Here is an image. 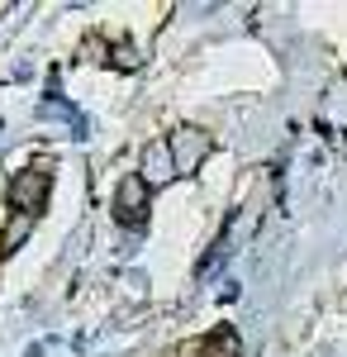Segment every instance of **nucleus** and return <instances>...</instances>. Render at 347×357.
Returning a JSON list of instances; mask_svg holds the SVG:
<instances>
[{"label":"nucleus","mask_w":347,"mask_h":357,"mask_svg":"<svg viewBox=\"0 0 347 357\" xmlns=\"http://www.w3.org/2000/svg\"><path fill=\"white\" fill-rule=\"evenodd\" d=\"M167 148H171V158H176V176H190V172H200V162L214 153V138L205 129H195V124H181L176 134L167 138Z\"/></svg>","instance_id":"obj_1"},{"label":"nucleus","mask_w":347,"mask_h":357,"mask_svg":"<svg viewBox=\"0 0 347 357\" xmlns=\"http://www.w3.org/2000/svg\"><path fill=\"white\" fill-rule=\"evenodd\" d=\"M48 191H53V172L48 167H29V172H20L10 181V205L20 215H38L48 205Z\"/></svg>","instance_id":"obj_2"},{"label":"nucleus","mask_w":347,"mask_h":357,"mask_svg":"<svg viewBox=\"0 0 347 357\" xmlns=\"http://www.w3.org/2000/svg\"><path fill=\"white\" fill-rule=\"evenodd\" d=\"M148 195H153V186L143 181V172H129L119 181V191H114V220L138 229V224L148 220Z\"/></svg>","instance_id":"obj_3"},{"label":"nucleus","mask_w":347,"mask_h":357,"mask_svg":"<svg viewBox=\"0 0 347 357\" xmlns=\"http://www.w3.org/2000/svg\"><path fill=\"white\" fill-rule=\"evenodd\" d=\"M176 176V158H171V148H167V138L162 143H148V153H143V181L157 191Z\"/></svg>","instance_id":"obj_4"},{"label":"nucleus","mask_w":347,"mask_h":357,"mask_svg":"<svg viewBox=\"0 0 347 357\" xmlns=\"http://www.w3.org/2000/svg\"><path fill=\"white\" fill-rule=\"evenodd\" d=\"M29 238H33V215H20V210H15V215L5 220V229H0V257H15Z\"/></svg>","instance_id":"obj_5"},{"label":"nucleus","mask_w":347,"mask_h":357,"mask_svg":"<svg viewBox=\"0 0 347 357\" xmlns=\"http://www.w3.org/2000/svg\"><path fill=\"white\" fill-rule=\"evenodd\" d=\"M114 62H119L124 72H129V67H138V48H134V43H119V48H114Z\"/></svg>","instance_id":"obj_6"}]
</instances>
